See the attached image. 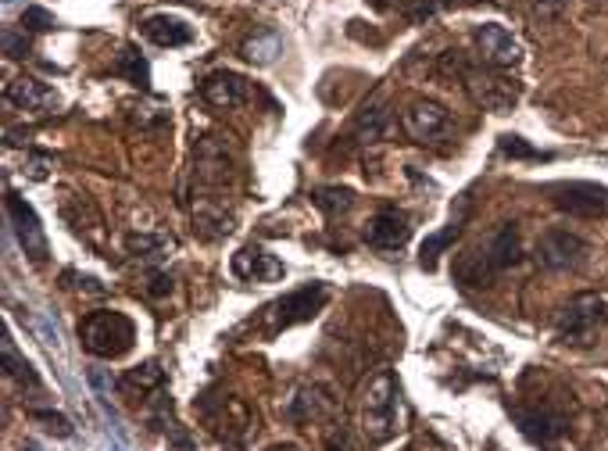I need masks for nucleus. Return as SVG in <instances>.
<instances>
[{
	"label": "nucleus",
	"instance_id": "nucleus-5",
	"mask_svg": "<svg viewBox=\"0 0 608 451\" xmlns=\"http://www.w3.org/2000/svg\"><path fill=\"white\" fill-rule=\"evenodd\" d=\"M466 76V87L469 93L477 97V104H483L486 112L502 115V112H512L516 101H519V87L516 79L505 76V68H466L461 72Z\"/></svg>",
	"mask_w": 608,
	"mask_h": 451
},
{
	"label": "nucleus",
	"instance_id": "nucleus-1",
	"mask_svg": "<svg viewBox=\"0 0 608 451\" xmlns=\"http://www.w3.org/2000/svg\"><path fill=\"white\" fill-rule=\"evenodd\" d=\"M362 434L369 444H387L397 434V380L391 369H376L362 387Z\"/></svg>",
	"mask_w": 608,
	"mask_h": 451
},
{
	"label": "nucleus",
	"instance_id": "nucleus-6",
	"mask_svg": "<svg viewBox=\"0 0 608 451\" xmlns=\"http://www.w3.org/2000/svg\"><path fill=\"white\" fill-rule=\"evenodd\" d=\"M552 201L555 209L577 218L608 215V187H598V183H558V187H552Z\"/></svg>",
	"mask_w": 608,
	"mask_h": 451
},
{
	"label": "nucleus",
	"instance_id": "nucleus-21",
	"mask_svg": "<svg viewBox=\"0 0 608 451\" xmlns=\"http://www.w3.org/2000/svg\"><path fill=\"white\" fill-rule=\"evenodd\" d=\"M168 248H173V240H165V237H151V234H132L129 237V251L137 254V259H165Z\"/></svg>",
	"mask_w": 608,
	"mask_h": 451
},
{
	"label": "nucleus",
	"instance_id": "nucleus-26",
	"mask_svg": "<svg viewBox=\"0 0 608 451\" xmlns=\"http://www.w3.org/2000/svg\"><path fill=\"white\" fill-rule=\"evenodd\" d=\"M502 154H508V158H541V151H533L527 140L512 137V133H508V137H502Z\"/></svg>",
	"mask_w": 608,
	"mask_h": 451
},
{
	"label": "nucleus",
	"instance_id": "nucleus-14",
	"mask_svg": "<svg viewBox=\"0 0 608 451\" xmlns=\"http://www.w3.org/2000/svg\"><path fill=\"white\" fill-rule=\"evenodd\" d=\"M233 273L240 279H258V284H273V279H283V262L269 254L265 248H243L233 254Z\"/></svg>",
	"mask_w": 608,
	"mask_h": 451
},
{
	"label": "nucleus",
	"instance_id": "nucleus-22",
	"mask_svg": "<svg viewBox=\"0 0 608 451\" xmlns=\"http://www.w3.org/2000/svg\"><path fill=\"white\" fill-rule=\"evenodd\" d=\"M387 122H391V118H387L383 108L372 104V108H365V112L358 115L355 133H358L362 140H376V137H383V133H387Z\"/></svg>",
	"mask_w": 608,
	"mask_h": 451
},
{
	"label": "nucleus",
	"instance_id": "nucleus-18",
	"mask_svg": "<svg viewBox=\"0 0 608 451\" xmlns=\"http://www.w3.org/2000/svg\"><path fill=\"white\" fill-rule=\"evenodd\" d=\"M312 201L319 204V209H322L326 215H330V218H337V215H344V212L355 209V193H351L347 187H322V190L312 193Z\"/></svg>",
	"mask_w": 608,
	"mask_h": 451
},
{
	"label": "nucleus",
	"instance_id": "nucleus-4",
	"mask_svg": "<svg viewBox=\"0 0 608 451\" xmlns=\"http://www.w3.org/2000/svg\"><path fill=\"white\" fill-rule=\"evenodd\" d=\"M591 259V243L573 229H547L537 240V265L547 273H577Z\"/></svg>",
	"mask_w": 608,
	"mask_h": 451
},
{
	"label": "nucleus",
	"instance_id": "nucleus-17",
	"mask_svg": "<svg viewBox=\"0 0 608 451\" xmlns=\"http://www.w3.org/2000/svg\"><path fill=\"white\" fill-rule=\"evenodd\" d=\"M122 391L126 394H151V391H165V373L157 369V362H143L137 369H129L122 376Z\"/></svg>",
	"mask_w": 608,
	"mask_h": 451
},
{
	"label": "nucleus",
	"instance_id": "nucleus-31",
	"mask_svg": "<svg viewBox=\"0 0 608 451\" xmlns=\"http://www.w3.org/2000/svg\"><path fill=\"white\" fill-rule=\"evenodd\" d=\"M269 451H301L297 444H273Z\"/></svg>",
	"mask_w": 608,
	"mask_h": 451
},
{
	"label": "nucleus",
	"instance_id": "nucleus-24",
	"mask_svg": "<svg viewBox=\"0 0 608 451\" xmlns=\"http://www.w3.org/2000/svg\"><path fill=\"white\" fill-rule=\"evenodd\" d=\"M118 72H126V76L132 79V83H148V65H143L140 61V54L132 51V47H126V51H122V61H118Z\"/></svg>",
	"mask_w": 608,
	"mask_h": 451
},
{
	"label": "nucleus",
	"instance_id": "nucleus-9",
	"mask_svg": "<svg viewBox=\"0 0 608 451\" xmlns=\"http://www.w3.org/2000/svg\"><path fill=\"white\" fill-rule=\"evenodd\" d=\"M401 126H405V133L411 140H441L447 129H452V115H447L444 104L436 101H426V97H419V101H411L405 108V115H401Z\"/></svg>",
	"mask_w": 608,
	"mask_h": 451
},
{
	"label": "nucleus",
	"instance_id": "nucleus-27",
	"mask_svg": "<svg viewBox=\"0 0 608 451\" xmlns=\"http://www.w3.org/2000/svg\"><path fill=\"white\" fill-rule=\"evenodd\" d=\"M4 54H8V58H26V54H29V40H26V33H18V29H4Z\"/></svg>",
	"mask_w": 608,
	"mask_h": 451
},
{
	"label": "nucleus",
	"instance_id": "nucleus-2",
	"mask_svg": "<svg viewBox=\"0 0 608 451\" xmlns=\"http://www.w3.org/2000/svg\"><path fill=\"white\" fill-rule=\"evenodd\" d=\"M605 326H608V295L605 290H583V295H573L562 304V312L555 315V337L573 348L591 344Z\"/></svg>",
	"mask_w": 608,
	"mask_h": 451
},
{
	"label": "nucleus",
	"instance_id": "nucleus-19",
	"mask_svg": "<svg viewBox=\"0 0 608 451\" xmlns=\"http://www.w3.org/2000/svg\"><path fill=\"white\" fill-rule=\"evenodd\" d=\"M4 373L11 376V380H18L22 387H40V380H36V373H33V365L18 355L15 344H11V337H4Z\"/></svg>",
	"mask_w": 608,
	"mask_h": 451
},
{
	"label": "nucleus",
	"instance_id": "nucleus-28",
	"mask_svg": "<svg viewBox=\"0 0 608 451\" xmlns=\"http://www.w3.org/2000/svg\"><path fill=\"white\" fill-rule=\"evenodd\" d=\"M22 26H29V29H54L58 18L51 15V11H43V8H29L26 15H22Z\"/></svg>",
	"mask_w": 608,
	"mask_h": 451
},
{
	"label": "nucleus",
	"instance_id": "nucleus-8",
	"mask_svg": "<svg viewBox=\"0 0 608 451\" xmlns=\"http://www.w3.org/2000/svg\"><path fill=\"white\" fill-rule=\"evenodd\" d=\"M472 40H477V47H480L483 65H491V68H512L522 61L519 40L505 26H497V22H483V26H477L472 29Z\"/></svg>",
	"mask_w": 608,
	"mask_h": 451
},
{
	"label": "nucleus",
	"instance_id": "nucleus-10",
	"mask_svg": "<svg viewBox=\"0 0 608 451\" xmlns=\"http://www.w3.org/2000/svg\"><path fill=\"white\" fill-rule=\"evenodd\" d=\"M8 218H11V226H15V237L22 243V251H26L36 265L47 262V254H51V248H47V234H43L36 212L18 198V193H8Z\"/></svg>",
	"mask_w": 608,
	"mask_h": 451
},
{
	"label": "nucleus",
	"instance_id": "nucleus-16",
	"mask_svg": "<svg viewBox=\"0 0 608 451\" xmlns=\"http://www.w3.org/2000/svg\"><path fill=\"white\" fill-rule=\"evenodd\" d=\"M143 36H148V40H154L157 47H182V43L193 40V29L182 18L151 15L148 22H143Z\"/></svg>",
	"mask_w": 608,
	"mask_h": 451
},
{
	"label": "nucleus",
	"instance_id": "nucleus-30",
	"mask_svg": "<svg viewBox=\"0 0 608 451\" xmlns=\"http://www.w3.org/2000/svg\"><path fill=\"white\" fill-rule=\"evenodd\" d=\"M376 8H408L411 0H372Z\"/></svg>",
	"mask_w": 608,
	"mask_h": 451
},
{
	"label": "nucleus",
	"instance_id": "nucleus-3",
	"mask_svg": "<svg viewBox=\"0 0 608 451\" xmlns=\"http://www.w3.org/2000/svg\"><path fill=\"white\" fill-rule=\"evenodd\" d=\"M79 340H83V348L97 359H122L126 351H132L137 326H132L126 312L97 309L79 323Z\"/></svg>",
	"mask_w": 608,
	"mask_h": 451
},
{
	"label": "nucleus",
	"instance_id": "nucleus-23",
	"mask_svg": "<svg viewBox=\"0 0 608 451\" xmlns=\"http://www.w3.org/2000/svg\"><path fill=\"white\" fill-rule=\"evenodd\" d=\"M243 54H248L254 65H269V61L279 54V36L276 33L254 36V40H248V47H243Z\"/></svg>",
	"mask_w": 608,
	"mask_h": 451
},
{
	"label": "nucleus",
	"instance_id": "nucleus-11",
	"mask_svg": "<svg viewBox=\"0 0 608 451\" xmlns=\"http://www.w3.org/2000/svg\"><path fill=\"white\" fill-rule=\"evenodd\" d=\"M411 237V218L401 209H380L365 223V240L376 251H401Z\"/></svg>",
	"mask_w": 608,
	"mask_h": 451
},
{
	"label": "nucleus",
	"instance_id": "nucleus-29",
	"mask_svg": "<svg viewBox=\"0 0 608 451\" xmlns=\"http://www.w3.org/2000/svg\"><path fill=\"white\" fill-rule=\"evenodd\" d=\"M148 295H151V298H165V295H173V276H165V273H151V279H148Z\"/></svg>",
	"mask_w": 608,
	"mask_h": 451
},
{
	"label": "nucleus",
	"instance_id": "nucleus-20",
	"mask_svg": "<svg viewBox=\"0 0 608 451\" xmlns=\"http://www.w3.org/2000/svg\"><path fill=\"white\" fill-rule=\"evenodd\" d=\"M458 229H461V215H458L455 223L447 226V229H441V234H433L430 240L422 243V251H419V262L426 265V270H433V265H436V259H441V254H444V248H447V243H452V240L458 237Z\"/></svg>",
	"mask_w": 608,
	"mask_h": 451
},
{
	"label": "nucleus",
	"instance_id": "nucleus-12",
	"mask_svg": "<svg viewBox=\"0 0 608 451\" xmlns=\"http://www.w3.org/2000/svg\"><path fill=\"white\" fill-rule=\"evenodd\" d=\"M201 97L212 108L233 112V108H243V104L251 101V83L243 79V76H237V72L218 68V72H208V76L201 79Z\"/></svg>",
	"mask_w": 608,
	"mask_h": 451
},
{
	"label": "nucleus",
	"instance_id": "nucleus-25",
	"mask_svg": "<svg viewBox=\"0 0 608 451\" xmlns=\"http://www.w3.org/2000/svg\"><path fill=\"white\" fill-rule=\"evenodd\" d=\"M33 419H36V423H47L43 430H51V434H58V437H68V434H72V423H68L65 416H58V412H33Z\"/></svg>",
	"mask_w": 608,
	"mask_h": 451
},
{
	"label": "nucleus",
	"instance_id": "nucleus-13",
	"mask_svg": "<svg viewBox=\"0 0 608 451\" xmlns=\"http://www.w3.org/2000/svg\"><path fill=\"white\" fill-rule=\"evenodd\" d=\"M4 97H8V104L18 108V112H51V108H58V90L47 87V83H40V79H33V76L11 79Z\"/></svg>",
	"mask_w": 608,
	"mask_h": 451
},
{
	"label": "nucleus",
	"instance_id": "nucleus-7",
	"mask_svg": "<svg viewBox=\"0 0 608 451\" xmlns=\"http://www.w3.org/2000/svg\"><path fill=\"white\" fill-rule=\"evenodd\" d=\"M326 301H330V287H326V284L301 287V290H294V295L279 298L273 304V309H269V326H273V330H287V326L312 320V315L319 312Z\"/></svg>",
	"mask_w": 608,
	"mask_h": 451
},
{
	"label": "nucleus",
	"instance_id": "nucleus-15",
	"mask_svg": "<svg viewBox=\"0 0 608 451\" xmlns=\"http://www.w3.org/2000/svg\"><path fill=\"white\" fill-rule=\"evenodd\" d=\"M480 251L486 254V262H491V270L494 273H505V270H512V265L522 259V243H519V226L516 223H505L497 234L480 243Z\"/></svg>",
	"mask_w": 608,
	"mask_h": 451
}]
</instances>
